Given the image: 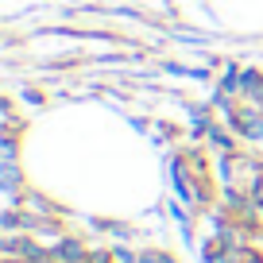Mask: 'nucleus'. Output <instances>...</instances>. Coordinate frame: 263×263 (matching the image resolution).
Masks as SVG:
<instances>
[{"instance_id": "1", "label": "nucleus", "mask_w": 263, "mask_h": 263, "mask_svg": "<svg viewBox=\"0 0 263 263\" xmlns=\"http://www.w3.org/2000/svg\"><path fill=\"white\" fill-rule=\"evenodd\" d=\"M143 263H174L171 255H143Z\"/></svg>"}]
</instances>
